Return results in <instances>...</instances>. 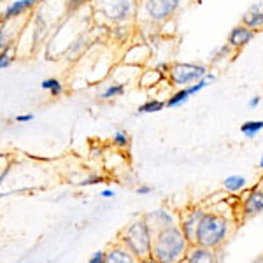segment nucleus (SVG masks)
<instances>
[{"label":"nucleus","instance_id":"f257e3e1","mask_svg":"<svg viewBox=\"0 0 263 263\" xmlns=\"http://www.w3.org/2000/svg\"><path fill=\"white\" fill-rule=\"evenodd\" d=\"M192 248L179 227H168L153 235L149 256L158 263H182Z\"/></svg>","mask_w":263,"mask_h":263},{"label":"nucleus","instance_id":"f03ea898","mask_svg":"<svg viewBox=\"0 0 263 263\" xmlns=\"http://www.w3.org/2000/svg\"><path fill=\"white\" fill-rule=\"evenodd\" d=\"M230 230V223L221 214L216 213H205L198 224L197 232V246L207 249H218L224 242Z\"/></svg>","mask_w":263,"mask_h":263},{"label":"nucleus","instance_id":"7ed1b4c3","mask_svg":"<svg viewBox=\"0 0 263 263\" xmlns=\"http://www.w3.org/2000/svg\"><path fill=\"white\" fill-rule=\"evenodd\" d=\"M151 242H153V233L144 218L128 224L121 233V244L125 246L137 260H142V258L149 256Z\"/></svg>","mask_w":263,"mask_h":263},{"label":"nucleus","instance_id":"20e7f679","mask_svg":"<svg viewBox=\"0 0 263 263\" xmlns=\"http://www.w3.org/2000/svg\"><path fill=\"white\" fill-rule=\"evenodd\" d=\"M207 72H209V69L202 63H174L168 69L167 76L174 86L186 88L190 84L197 83L198 79H202Z\"/></svg>","mask_w":263,"mask_h":263},{"label":"nucleus","instance_id":"39448f33","mask_svg":"<svg viewBox=\"0 0 263 263\" xmlns=\"http://www.w3.org/2000/svg\"><path fill=\"white\" fill-rule=\"evenodd\" d=\"M100 9L112 21H125L134 12V0H99Z\"/></svg>","mask_w":263,"mask_h":263},{"label":"nucleus","instance_id":"423d86ee","mask_svg":"<svg viewBox=\"0 0 263 263\" xmlns=\"http://www.w3.org/2000/svg\"><path fill=\"white\" fill-rule=\"evenodd\" d=\"M181 0H146L144 11L153 21H165L177 11Z\"/></svg>","mask_w":263,"mask_h":263},{"label":"nucleus","instance_id":"0eeeda50","mask_svg":"<svg viewBox=\"0 0 263 263\" xmlns=\"http://www.w3.org/2000/svg\"><path fill=\"white\" fill-rule=\"evenodd\" d=\"M207 211L203 209H192L188 211L181 219V232L184 233L186 240L190 242V246H197V232H198V224H200L203 214Z\"/></svg>","mask_w":263,"mask_h":263},{"label":"nucleus","instance_id":"6e6552de","mask_svg":"<svg viewBox=\"0 0 263 263\" xmlns=\"http://www.w3.org/2000/svg\"><path fill=\"white\" fill-rule=\"evenodd\" d=\"M254 35H256V32L240 23V25H237V27H233L232 30H230V33H228L227 44L230 46L233 51L242 49L244 46H248L249 42L254 39Z\"/></svg>","mask_w":263,"mask_h":263},{"label":"nucleus","instance_id":"1a4fd4ad","mask_svg":"<svg viewBox=\"0 0 263 263\" xmlns=\"http://www.w3.org/2000/svg\"><path fill=\"white\" fill-rule=\"evenodd\" d=\"M144 219H146V223H147V227H149L153 235L158 233L160 230H163V228H168V227H174V224H176V219H174V216L168 213L167 209L153 211V213H149L147 216H144Z\"/></svg>","mask_w":263,"mask_h":263},{"label":"nucleus","instance_id":"9d476101","mask_svg":"<svg viewBox=\"0 0 263 263\" xmlns=\"http://www.w3.org/2000/svg\"><path fill=\"white\" fill-rule=\"evenodd\" d=\"M242 25L251 30H263V0L254 2L248 7V11L242 14Z\"/></svg>","mask_w":263,"mask_h":263},{"label":"nucleus","instance_id":"9b49d317","mask_svg":"<svg viewBox=\"0 0 263 263\" xmlns=\"http://www.w3.org/2000/svg\"><path fill=\"white\" fill-rule=\"evenodd\" d=\"M186 263H218L214 249H207L202 246H192L186 254Z\"/></svg>","mask_w":263,"mask_h":263},{"label":"nucleus","instance_id":"f8f14e48","mask_svg":"<svg viewBox=\"0 0 263 263\" xmlns=\"http://www.w3.org/2000/svg\"><path fill=\"white\" fill-rule=\"evenodd\" d=\"M242 211L246 216H254L263 211V190L256 188L246 195L242 202Z\"/></svg>","mask_w":263,"mask_h":263},{"label":"nucleus","instance_id":"ddd939ff","mask_svg":"<svg viewBox=\"0 0 263 263\" xmlns=\"http://www.w3.org/2000/svg\"><path fill=\"white\" fill-rule=\"evenodd\" d=\"M37 2H39V0H14V2H11L9 6L6 7V11H4V14H2V21L6 23V21H9L12 18H18V16L25 14V12L30 11Z\"/></svg>","mask_w":263,"mask_h":263},{"label":"nucleus","instance_id":"4468645a","mask_svg":"<svg viewBox=\"0 0 263 263\" xmlns=\"http://www.w3.org/2000/svg\"><path fill=\"white\" fill-rule=\"evenodd\" d=\"M105 263H137V258L123 244H118L105 251Z\"/></svg>","mask_w":263,"mask_h":263},{"label":"nucleus","instance_id":"2eb2a0df","mask_svg":"<svg viewBox=\"0 0 263 263\" xmlns=\"http://www.w3.org/2000/svg\"><path fill=\"white\" fill-rule=\"evenodd\" d=\"M232 51L233 49L227 44V42H223L221 46L214 48L213 51H211V54H209L211 65H218V63H221L223 60H227L228 57H232Z\"/></svg>","mask_w":263,"mask_h":263},{"label":"nucleus","instance_id":"dca6fc26","mask_svg":"<svg viewBox=\"0 0 263 263\" xmlns=\"http://www.w3.org/2000/svg\"><path fill=\"white\" fill-rule=\"evenodd\" d=\"M165 109V102L160 100V99H149L146 100L144 104L139 105L137 109V116H141V114H153V112H160Z\"/></svg>","mask_w":263,"mask_h":263},{"label":"nucleus","instance_id":"f3484780","mask_svg":"<svg viewBox=\"0 0 263 263\" xmlns=\"http://www.w3.org/2000/svg\"><path fill=\"white\" fill-rule=\"evenodd\" d=\"M190 100V93L186 88H179L174 95L168 97L167 100H165V107H168V109H174V107H179V105L182 104H186V102Z\"/></svg>","mask_w":263,"mask_h":263},{"label":"nucleus","instance_id":"a211bd4d","mask_svg":"<svg viewBox=\"0 0 263 263\" xmlns=\"http://www.w3.org/2000/svg\"><path fill=\"white\" fill-rule=\"evenodd\" d=\"M41 88L49 91L51 97H60L63 93V84L60 79H57V78H48V79H44V81H41Z\"/></svg>","mask_w":263,"mask_h":263},{"label":"nucleus","instance_id":"6ab92c4d","mask_svg":"<svg viewBox=\"0 0 263 263\" xmlns=\"http://www.w3.org/2000/svg\"><path fill=\"white\" fill-rule=\"evenodd\" d=\"M125 90H126L125 83H111V84H107V88L100 93V99H105V100L116 99V97H121L123 93H125Z\"/></svg>","mask_w":263,"mask_h":263},{"label":"nucleus","instance_id":"aec40b11","mask_svg":"<svg viewBox=\"0 0 263 263\" xmlns=\"http://www.w3.org/2000/svg\"><path fill=\"white\" fill-rule=\"evenodd\" d=\"M263 130V121H246L242 126H240V132H242V135H246L248 139H253L256 137L258 134Z\"/></svg>","mask_w":263,"mask_h":263},{"label":"nucleus","instance_id":"412c9836","mask_svg":"<svg viewBox=\"0 0 263 263\" xmlns=\"http://www.w3.org/2000/svg\"><path fill=\"white\" fill-rule=\"evenodd\" d=\"M246 177L242 176H230V177H227L224 179V190H228V192H232V193H237V192H240V190L246 186Z\"/></svg>","mask_w":263,"mask_h":263},{"label":"nucleus","instance_id":"4be33fe9","mask_svg":"<svg viewBox=\"0 0 263 263\" xmlns=\"http://www.w3.org/2000/svg\"><path fill=\"white\" fill-rule=\"evenodd\" d=\"M112 144L118 147H121V149H125V147L130 146V135L126 134L125 130H116L112 135Z\"/></svg>","mask_w":263,"mask_h":263},{"label":"nucleus","instance_id":"5701e85b","mask_svg":"<svg viewBox=\"0 0 263 263\" xmlns=\"http://www.w3.org/2000/svg\"><path fill=\"white\" fill-rule=\"evenodd\" d=\"M12 63V57H11V48H6L0 51V70L9 69Z\"/></svg>","mask_w":263,"mask_h":263},{"label":"nucleus","instance_id":"b1692460","mask_svg":"<svg viewBox=\"0 0 263 263\" xmlns=\"http://www.w3.org/2000/svg\"><path fill=\"white\" fill-rule=\"evenodd\" d=\"M6 48H11V37H9V33H7L6 25H4V27L0 28V51Z\"/></svg>","mask_w":263,"mask_h":263},{"label":"nucleus","instance_id":"393cba45","mask_svg":"<svg viewBox=\"0 0 263 263\" xmlns=\"http://www.w3.org/2000/svg\"><path fill=\"white\" fill-rule=\"evenodd\" d=\"M86 263H105V253H104V251L93 253V256H91Z\"/></svg>","mask_w":263,"mask_h":263},{"label":"nucleus","instance_id":"a878e982","mask_svg":"<svg viewBox=\"0 0 263 263\" xmlns=\"http://www.w3.org/2000/svg\"><path fill=\"white\" fill-rule=\"evenodd\" d=\"M168 69H171V67H168L167 62H160V63H156V65H155V70L158 72L160 76H167Z\"/></svg>","mask_w":263,"mask_h":263},{"label":"nucleus","instance_id":"bb28decb","mask_svg":"<svg viewBox=\"0 0 263 263\" xmlns=\"http://www.w3.org/2000/svg\"><path fill=\"white\" fill-rule=\"evenodd\" d=\"M86 2H90V0H70V2H69V11H78L79 7H83Z\"/></svg>","mask_w":263,"mask_h":263},{"label":"nucleus","instance_id":"cd10ccee","mask_svg":"<svg viewBox=\"0 0 263 263\" xmlns=\"http://www.w3.org/2000/svg\"><path fill=\"white\" fill-rule=\"evenodd\" d=\"M33 114H18V116L14 118L16 123H28V121H33Z\"/></svg>","mask_w":263,"mask_h":263},{"label":"nucleus","instance_id":"c85d7f7f","mask_svg":"<svg viewBox=\"0 0 263 263\" xmlns=\"http://www.w3.org/2000/svg\"><path fill=\"white\" fill-rule=\"evenodd\" d=\"M104 179L99 176H95V177H91V179H84L83 182H79V186H91V184H97V182H102Z\"/></svg>","mask_w":263,"mask_h":263},{"label":"nucleus","instance_id":"c756f323","mask_svg":"<svg viewBox=\"0 0 263 263\" xmlns=\"http://www.w3.org/2000/svg\"><path fill=\"white\" fill-rule=\"evenodd\" d=\"M260 102H261L260 97H253V99L248 102V107H251V109L258 107V105H260Z\"/></svg>","mask_w":263,"mask_h":263},{"label":"nucleus","instance_id":"7c9ffc66","mask_svg":"<svg viewBox=\"0 0 263 263\" xmlns=\"http://www.w3.org/2000/svg\"><path fill=\"white\" fill-rule=\"evenodd\" d=\"M153 192L151 186H141V188H137V193L139 195H149Z\"/></svg>","mask_w":263,"mask_h":263},{"label":"nucleus","instance_id":"2f4dec72","mask_svg":"<svg viewBox=\"0 0 263 263\" xmlns=\"http://www.w3.org/2000/svg\"><path fill=\"white\" fill-rule=\"evenodd\" d=\"M100 195L104 198H112L114 197V192H112V190H104V192H102Z\"/></svg>","mask_w":263,"mask_h":263},{"label":"nucleus","instance_id":"473e14b6","mask_svg":"<svg viewBox=\"0 0 263 263\" xmlns=\"http://www.w3.org/2000/svg\"><path fill=\"white\" fill-rule=\"evenodd\" d=\"M137 263H158V261L153 260L151 256H147V258H142V260H137Z\"/></svg>","mask_w":263,"mask_h":263},{"label":"nucleus","instance_id":"72a5a7b5","mask_svg":"<svg viewBox=\"0 0 263 263\" xmlns=\"http://www.w3.org/2000/svg\"><path fill=\"white\" fill-rule=\"evenodd\" d=\"M253 263H263V254H261V256H258Z\"/></svg>","mask_w":263,"mask_h":263},{"label":"nucleus","instance_id":"f704fd0d","mask_svg":"<svg viewBox=\"0 0 263 263\" xmlns=\"http://www.w3.org/2000/svg\"><path fill=\"white\" fill-rule=\"evenodd\" d=\"M260 168L263 171V156H261V160H260Z\"/></svg>","mask_w":263,"mask_h":263}]
</instances>
